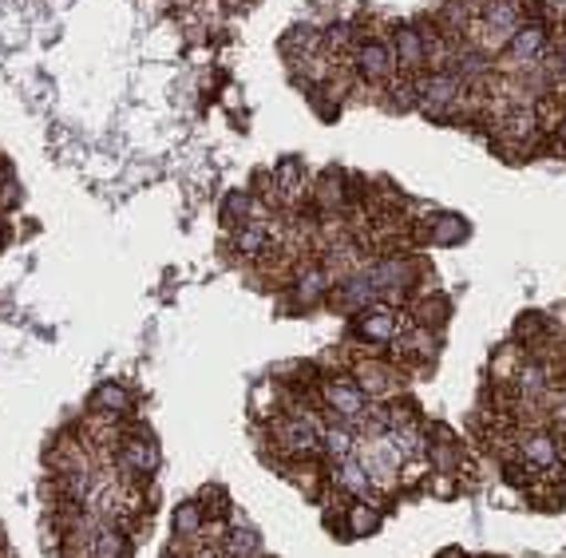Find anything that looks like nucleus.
<instances>
[{
  "label": "nucleus",
  "mask_w": 566,
  "mask_h": 558,
  "mask_svg": "<svg viewBox=\"0 0 566 558\" xmlns=\"http://www.w3.org/2000/svg\"><path fill=\"white\" fill-rule=\"evenodd\" d=\"M202 527H207V515H202L199 499H182L170 515V535L182 543H199Z\"/></svg>",
  "instance_id": "nucleus-18"
},
{
  "label": "nucleus",
  "mask_w": 566,
  "mask_h": 558,
  "mask_svg": "<svg viewBox=\"0 0 566 558\" xmlns=\"http://www.w3.org/2000/svg\"><path fill=\"white\" fill-rule=\"evenodd\" d=\"M436 558H472L468 550H460V547H448V550H440Z\"/></svg>",
  "instance_id": "nucleus-25"
},
{
  "label": "nucleus",
  "mask_w": 566,
  "mask_h": 558,
  "mask_svg": "<svg viewBox=\"0 0 566 558\" xmlns=\"http://www.w3.org/2000/svg\"><path fill=\"white\" fill-rule=\"evenodd\" d=\"M317 397H322V408L329 412V420H345V424H353L357 432L365 428L368 412H373V400L360 392V385L353 380L349 369L322 372V380H317Z\"/></svg>",
  "instance_id": "nucleus-2"
},
{
  "label": "nucleus",
  "mask_w": 566,
  "mask_h": 558,
  "mask_svg": "<svg viewBox=\"0 0 566 558\" xmlns=\"http://www.w3.org/2000/svg\"><path fill=\"white\" fill-rule=\"evenodd\" d=\"M460 92H463V80L448 76V72H420L416 76V107L428 119H452Z\"/></svg>",
  "instance_id": "nucleus-8"
},
{
  "label": "nucleus",
  "mask_w": 566,
  "mask_h": 558,
  "mask_svg": "<svg viewBox=\"0 0 566 558\" xmlns=\"http://www.w3.org/2000/svg\"><path fill=\"white\" fill-rule=\"evenodd\" d=\"M353 380L360 385V392H365L368 400H392L405 392V369H397L388 357H380V352H373V357H357L349 365Z\"/></svg>",
  "instance_id": "nucleus-6"
},
{
  "label": "nucleus",
  "mask_w": 566,
  "mask_h": 558,
  "mask_svg": "<svg viewBox=\"0 0 566 558\" xmlns=\"http://www.w3.org/2000/svg\"><path fill=\"white\" fill-rule=\"evenodd\" d=\"M230 246H234L242 257H254V262H262V257L274 250V242H270V234H265L262 222H250V227H234V234H230Z\"/></svg>",
  "instance_id": "nucleus-20"
},
{
  "label": "nucleus",
  "mask_w": 566,
  "mask_h": 558,
  "mask_svg": "<svg viewBox=\"0 0 566 558\" xmlns=\"http://www.w3.org/2000/svg\"><path fill=\"white\" fill-rule=\"evenodd\" d=\"M515 460L535 472H558L563 455H558V432L551 428H515Z\"/></svg>",
  "instance_id": "nucleus-9"
},
{
  "label": "nucleus",
  "mask_w": 566,
  "mask_h": 558,
  "mask_svg": "<svg viewBox=\"0 0 566 558\" xmlns=\"http://www.w3.org/2000/svg\"><path fill=\"white\" fill-rule=\"evenodd\" d=\"M132 530L127 527H115V523H99L87 543V558H132V539H127Z\"/></svg>",
  "instance_id": "nucleus-15"
},
{
  "label": "nucleus",
  "mask_w": 566,
  "mask_h": 558,
  "mask_svg": "<svg viewBox=\"0 0 566 558\" xmlns=\"http://www.w3.org/2000/svg\"><path fill=\"white\" fill-rule=\"evenodd\" d=\"M349 64L353 76L365 80L368 87H380V92L397 80V56H392V44L385 36H360L349 52Z\"/></svg>",
  "instance_id": "nucleus-5"
},
{
  "label": "nucleus",
  "mask_w": 566,
  "mask_h": 558,
  "mask_svg": "<svg viewBox=\"0 0 566 558\" xmlns=\"http://www.w3.org/2000/svg\"><path fill=\"white\" fill-rule=\"evenodd\" d=\"M551 56H555V72L566 80V48H558V52H551Z\"/></svg>",
  "instance_id": "nucleus-24"
},
{
  "label": "nucleus",
  "mask_w": 566,
  "mask_h": 558,
  "mask_svg": "<svg viewBox=\"0 0 566 558\" xmlns=\"http://www.w3.org/2000/svg\"><path fill=\"white\" fill-rule=\"evenodd\" d=\"M380 507H373L368 499H345V530L349 539H368L380 530Z\"/></svg>",
  "instance_id": "nucleus-17"
},
{
  "label": "nucleus",
  "mask_w": 566,
  "mask_h": 558,
  "mask_svg": "<svg viewBox=\"0 0 566 558\" xmlns=\"http://www.w3.org/2000/svg\"><path fill=\"white\" fill-rule=\"evenodd\" d=\"M380 302L377 297V285L368 282V274H345L333 282L329 297H325V305H333L337 313H357L365 309V305Z\"/></svg>",
  "instance_id": "nucleus-12"
},
{
  "label": "nucleus",
  "mask_w": 566,
  "mask_h": 558,
  "mask_svg": "<svg viewBox=\"0 0 566 558\" xmlns=\"http://www.w3.org/2000/svg\"><path fill=\"white\" fill-rule=\"evenodd\" d=\"M333 282L337 277L329 274V265H302L297 277L290 282V302L302 305V309H313V305H322L329 297Z\"/></svg>",
  "instance_id": "nucleus-11"
},
{
  "label": "nucleus",
  "mask_w": 566,
  "mask_h": 558,
  "mask_svg": "<svg viewBox=\"0 0 566 558\" xmlns=\"http://www.w3.org/2000/svg\"><path fill=\"white\" fill-rule=\"evenodd\" d=\"M388 44H392V56H397V76H420V72H428L424 32H420V24H397Z\"/></svg>",
  "instance_id": "nucleus-10"
},
{
  "label": "nucleus",
  "mask_w": 566,
  "mask_h": 558,
  "mask_svg": "<svg viewBox=\"0 0 566 558\" xmlns=\"http://www.w3.org/2000/svg\"><path fill=\"white\" fill-rule=\"evenodd\" d=\"M420 230H424V246H455V242L468 238V222L460 214L420 218Z\"/></svg>",
  "instance_id": "nucleus-16"
},
{
  "label": "nucleus",
  "mask_w": 566,
  "mask_h": 558,
  "mask_svg": "<svg viewBox=\"0 0 566 558\" xmlns=\"http://www.w3.org/2000/svg\"><path fill=\"white\" fill-rule=\"evenodd\" d=\"M222 555L227 558H262V535L254 527H234L222 539Z\"/></svg>",
  "instance_id": "nucleus-21"
},
{
  "label": "nucleus",
  "mask_w": 566,
  "mask_h": 558,
  "mask_svg": "<svg viewBox=\"0 0 566 558\" xmlns=\"http://www.w3.org/2000/svg\"><path fill=\"white\" fill-rule=\"evenodd\" d=\"M397 369H405V372H416V369H432L436 365V357H440V333H432V329H420V325H412L408 322L405 325V333H400L397 341L388 345V352H385Z\"/></svg>",
  "instance_id": "nucleus-7"
},
{
  "label": "nucleus",
  "mask_w": 566,
  "mask_h": 558,
  "mask_svg": "<svg viewBox=\"0 0 566 558\" xmlns=\"http://www.w3.org/2000/svg\"><path fill=\"white\" fill-rule=\"evenodd\" d=\"M112 467L123 483L135 487H151L155 472H159V440L147 424H123V440L112 455Z\"/></svg>",
  "instance_id": "nucleus-1"
},
{
  "label": "nucleus",
  "mask_w": 566,
  "mask_h": 558,
  "mask_svg": "<svg viewBox=\"0 0 566 558\" xmlns=\"http://www.w3.org/2000/svg\"><path fill=\"white\" fill-rule=\"evenodd\" d=\"M408 317L397 309V305H388V302H373L365 305V309L353 313V337L365 345H373L377 352H388V345L397 341L400 333H405Z\"/></svg>",
  "instance_id": "nucleus-4"
},
{
  "label": "nucleus",
  "mask_w": 566,
  "mask_h": 558,
  "mask_svg": "<svg viewBox=\"0 0 566 558\" xmlns=\"http://www.w3.org/2000/svg\"><path fill=\"white\" fill-rule=\"evenodd\" d=\"M357 460L365 467L368 483H373V492H400V464H405V455H400V448L392 444L388 432L360 435Z\"/></svg>",
  "instance_id": "nucleus-3"
},
{
  "label": "nucleus",
  "mask_w": 566,
  "mask_h": 558,
  "mask_svg": "<svg viewBox=\"0 0 566 558\" xmlns=\"http://www.w3.org/2000/svg\"><path fill=\"white\" fill-rule=\"evenodd\" d=\"M92 412L95 417H104V420H127L135 412V397H132V388L123 385V380H99L92 392Z\"/></svg>",
  "instance_id": "nucleus-13"
},
{
  "label": "nucleus",
  "mask_w": 566,
  "mask_h": 558,
  "mask_svg": "<svg viewBox=\"0 0 566 558\" xmlns=\"http://www.w3.org/2000/svg\"><path fill=\"white\" fill-rule=\"evenodd\" d=\"M555 143H558V147H563V151H566V119H563V124H558V131H555Z\"/></svg>",
  "instance_id": "nucleus-26"
},
{
  "label": "nucleus",
  "mask_w": 566,
  "mask_h": 558,
  "mask_svg": "<svg viewBox=\"0 0 566 558\" xmlns=\"http://www.w3.org/2000/svg\"><path fill=\"white\" fill-rule=\"evenodd\" d=\"M448 317H452V302H448L444 294H436V289H428V294H416L412 305H408V322L420 325V329L440 333L448 325Z\"/></svg>",
  "instance_id": "nucleus-14"
},
{
  "label": "nucleus",
  "mask_w": 566,
  "mask_h": 558,
  "mask_svg": "<svg viewBox=\"0 0 566 558\" xmlns=\"http://www.w3.org/2000/svg\"><path fill=\"white\" fill-rule=\"evenodd\" d=\"M199 507H202V515H207V523H227L230 519V492L227 487H218V483H207L199 495Z\"/></svg>",
  "instance_id": "nucleus-22"
},
{
  "label": "nucleus",
  "mask_w": 566,
  "mask_h": 558,
  "mask_svg": "<svg viewBox=\"0 0 566 558\" xmlns=\"http://www.w3.org/2000/svg\"><path fill=\"white\" fill-rule=\"evenodd\" d=\"M424 487L436 495V499H455V495H460V475H452V472H432V475H428Z\"/></svg>",
  "instance_id": "nucleus-23"
},
{
  "label": "nucleus",
  "mask_w": 566,
  "mask_h": 558,
  "mask_svg": "<svg viewBox=\"0 0 566 558\" xmlns=\"http://www.w3.org/2000/svg\"><path fill=\"white\" fill-rule=\"evenodd\" d=\"M523 357H527V352H523L520 345H500V349L491 352L488 385H500V388H515V372H520Z\"/></svg>",
  "instance_id": "nucleus-19"
}]
</instances>
